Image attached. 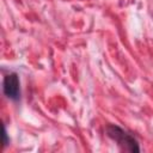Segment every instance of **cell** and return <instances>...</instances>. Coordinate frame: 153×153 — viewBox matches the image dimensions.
<instances>
[{
    "label": "cell",
    "instance_id": "2",
    "mask_svg": "<svg viewBox=\"0 0 153 153\" xmlns=\"http://www.w3.org/2000/svg\"><path fill=\"white\" fill-rule=\"evenodd\" d=\"M2 91L4 94L12 99L18 100L20 97V85H19V76L17 73H10L4 76L2 81Z\"/></svg>",
    "mask_w": 153,
    "mask_h": 153
},
{
    "label": "cell",
    "instance_id": "1",
    "mask_svg": "<svg viewBox=\"0 0 153 153\" xmlns=\"http://www.w3.org/2000/svg\"><path fill=\"white\" fill-rule=\"evenodd\" d=\"M106 135L112 139L115 142H117V145L127 152H140V147H139V142L128 131H126L124 129H122L121 127L116 126V124H109L106 127Z\"/></svg>",
    "mask_w": 153,
    "mask_h": 153
},
{
    "label": "cell",
    "instance_id": "3",
    "mask_svg": "<svg viewBox=\"0 0 153 153\" xmlns=\"http://www.w3.org/2000/svg\"><path fill=\"white\" fill-rule=\"evenodd\" d=\"M7 134H6V129L5 127H2V146H6L7 145Z\"/></svg>",
    "mask_w": 153,
    "mask_h": 153
}]
</instances>
